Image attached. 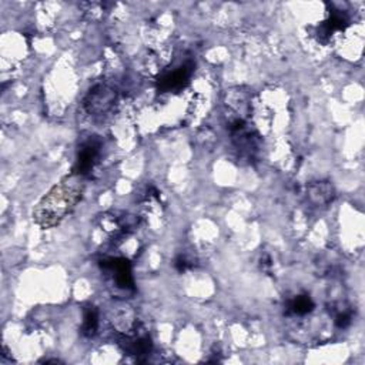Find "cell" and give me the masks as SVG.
I'll return each instance as SVG.
<instances>
[{"instance_id": "9c48e42d", "label": "cell", "mask_w": 365, "mask_h": 365, "mask_svg": "<svg viewBox=\"0 0 365 365\" xmlns=\"http://www.w3.org/2000/svg\"><path fill=\"white\" fill-rule=\"evenodd\" d=\"M348 26H349L348 16L341 11H334V12H330V18L325 22H322L321 26H318L317 35L320 39L322 38L328 39L335 32H342Z\"/></svg>"}, {"instance_id": "5b68a950", "label": "cell", "mask_w": 365, "mask_h": 365, "mask_svg": "<svg viewBox=\"0 0 365 365\" xmlns=\"http://www.w3.org/2000/svg\"><path fill=\"white\" fill-rule=\"evenodd\" d=\"M101 269L110 271L113 274V280L116 286L121 290L126 291H135V279H133V270L132 264L128 259H106L100 263Z\"/></svg>"}, {"instance_id": "277c9868", "label": "cell", "mask_w": 365, "mask_h": 365, "mask_svg": "<svg viewBox=\"0 0 365 365\" xmlns=\"http://www.w3.org/2000/svg\"><path fill=\"white\" fill-rule=\"evenodd\" d=\"M100 155H101V140L97 136L89 137L79 147L76 163L72 173L79 174L82 177L89 176L96 167V164L99 163Z\"/></svg>"}, {"instance_id": "4fadbf2b", "label": "cell", "mask_w": 365, "mask_h": 365, "mask_svg": "<svg viewBox=\"0 0 365 365\" xmlns=\"http://www.w3.org/2000/svg\"><path fill=\"white\" fill-rule=\"evenodd\" d=\"M174 267H176V270H177L179 273H184V271H187V270L191 267V263H190L186 257L179 256V257L176 259V262H174Z\"/></svg>"}, {"instance_id": "30bf717a", "label": "cell", "mask_w": 365, "mask_h": 365, "mask_svg": "<svg viewBox=\"0 0 365 365\" xmlns=\"http://www.w3.org/2000/svg\"><path fill=\"white\" fill-rule=\"evenodd\" d=\"M314 308H315V303L308 294H298L287 303V311L293 315L303 317L313 313Z\"/></svg>"}, {"instance_id": "8fae6325", "label": "cell", "mask_w": 365, "mask_h": 365, "mask_svg": "<svg viewBox=\"0 0 365 365\" xmlns=\"http://www.w3.org/2000/svg\"><path fill=\"white\" fill-rule=\"evenodd\" d=\"M99 330V311L96 307L89 305L83 311L82 332L84 337H94Z\"/></svg>"}, {"instance_id": "52a82bcc", "label": "cell", "mask_w": 365, "mask_h": 365, "mask_svg": "<svg viewBox=\"0 0 365 365\" xmlns=\"http://www.w3.org/2000/svg\"><path fill=\"white\" fill-rule=\"evenodd\" d=\"M118 345L123 348L128 355L146 356L150 355L153 344L147 334H133V335H121L118 339Z\"/></svg>"}, {"instance_id": "7a4b0ae2", "label": "cell", "mask_w": 365, "mask_h": 365, "mask_svg": "<svg viewBox=\"0 0 365 365\" xmlns=\"http://www.w3.org/2000/svg\"><path fill=\"white\" fill-rule=\"evenodd\" d=\"M228 132L231 135L232 146L241 157H246L247 160H254L257 157L262 147V139L245 117H234L230 121Z\"/></svg>"}, {"instance_id": "8992f818", "label": "cell", "mask_w": 365, "mask_h": 365, "mask_svg": "<svg viewBox=\"0 0 365 365\" xmlns=\"http://www.w3.org/2000/svg\"><path fill=\"white\" fill-rule=\"evenodd\" d=\"M194 66L191 62L184 63L183 66L177 67L173 72L164 73L159 82H157V90L159 93H167V91H177L186 87L190 82V77L193 74Z\"/></svg>"}, {"instance_id": "6da1fadb", "label": "cell", "mask_w": 365, "mask_h": 365, "mask_svg": "<svg viewBox=\"0 0 365 365\" xmlns=\"http://www.w3.org/2000/svg\"><path fill=\"white\" fill-rule=\"evenodd\" d=\"M84 177L72 173L55 186L33 210V220L42 228L59 225L80 203Z\"/></svg>"}, {"instance_id": "ba28073f", "label": "cell", "mask_w": 365, "mask_h": 365, "mask_svg": "<svg viewBox=\"0 0 365 365\" xmlns=\"http://www.w3.org/2000/svg\"><path fill=\"white\" fill-rule=\"evenodd\" d=\"M334 198L335 190L330 181H314L307 187V200L313 207H327Z\"/></svg>"}, {"instance_id": "3957f363", "label": "cell", "mask_w": 365, "mask_h": 365, "mask_svg": "<svg viewBox=\"0 0 365 365\" xmlns=\"http://www.w3.org/2000/svg\"><path fill=\"white\" fill-rule=\"evenodd\" d=\"M117 100V91L104 83L93 86L84 97V108L91 116H103L108 113Z\"/></svg>"}, {"instance_id": "7c38bea8", "label": "cell", "mask_w": 365, "mask_h": 365, "mask_svg": "<svg viewBox=\"0 0 365 365\" xmlns=\"http://www.w3.org/2000/svg\"><path fill=\"white\" fill-rule=\"evenodd\" d=\"M334 322L338 328H342V330L349 327L351 322H352V311L347 310V308L345 310H338L337 314H335Z\"/></svg>"}]
</instances>
